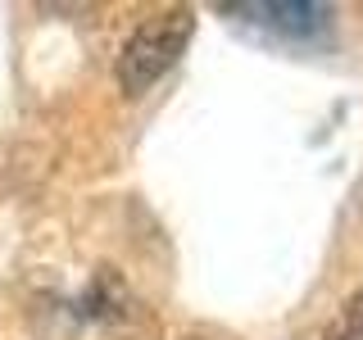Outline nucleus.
Segmentation results:
<instances>
[{"instance_id":"7ed1b4c3","label":"nucleus","mask_w":363,"mask_h":340,"mask_svg":"<svg viewBox=\"0 0 363 340\" xmlns=\"http://www.w3.org/2000/svg\"><path fill=\"white\" fill-rule=\"evenodd\" d=\"M86 304H91L96 317L113 322L123 309H132V295H128V286H123V277L113 268H100L96 277H91V286H86Z\"/></svg>"},{"instance_id":"39448f33","label":"nucleus","mask_w":363,"mask_h":340,"mask_svg":"<svg viewBox=\"0 0 363 340\" xmlns=\"http://www.w3.org/2000/svg\"><path fill=\"white\" fill-rule=\"evenodd\" d=\"M186 340H200V336H186Z\"/></svg>"},{"instance_id":"f257e3e1","label":"nucleus","mask_w":363,"mask_h":340,"mask_svg":"<svg viewBox=\"0 0 363 340\" xmlns=\"http://www.w3.org/2000/svg\"><path fill=\"white\" fill-rule=\"evenodd\" d=\"M191 32H196L191 9H164V14L145 18L141 28L123 41V55H118V86H123V96H145V91L182 60Z\"/></svg>"},{"instance_id":"20e7f679","label":"nucleus","mask_w":363,"mask_h":340,"mask_svg":"<svg viewBox=\"0 0 363 340\" xmlns=\"http://www.w3.org/2000/svg\"><path fill=\"white\" fill-rule=\"evenodd\" d=\"M323 340H363V286L336 309V317L327 322Z\"/></svg>"},{"instance_id":"f03ea898","label":"nucleus","mask_w":363,"mask_h":340,"mask_svg":"<svg viewBox=\"0 0 363 340\" xmlns=\"http://www.w3.org/2000/svg\"><path fill=\"white\" fill-rule=\"evenodd\" d=\"M232 9L291 41H323L332 32V9L323 0H245V5Z\"/></svg>"}]
</instances>
